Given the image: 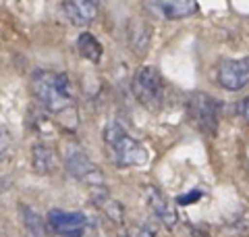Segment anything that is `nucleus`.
Here are the masks:
<instances>
[{
    "label": "nucleus",
    "mask_w": 249,
    "mask_h": 237,
    "mask_svg": "<svg viewBox=\"0 0 249 237\" xmlns=\"http://www.w3.org/2000/svg\"><path fill=\"white\" fill-rule=\"evenodd\" d=\"M31 167L37 175H50L58 167V156L56 150L46 144H37L31 148Z\"/></svg>",
    "instance_id": "obj_11"
},
{
    "label": "nucleus",
    "mask_w": 249,
    "mask_h": 237,
    "mask_svg": "<svg viewBox=\"0 0 249 237\" xmlns=\"http://www.w3.org/2000/svg\"><path fill=\"white\" fill-rule=\"evenodd\" d=\"M46 225L58 237H83L85 229H88V218L81 212H67L54 208L46 217Z\"/></svg>",
    "instance_id": "obj_7"
},
{
    "label": "nucleus",
    "mask_w": 249,
    "mask_h": 237,
    "mask_svg": "<svg viewBox=\"0 0 249 237\" xmlns=\"http://www.w3.org/2000/svg\"><path fill=\"white\" fill-rule=\"evenodd\" d=\"M150 25H147L145 21L137 19L129 25V44L133 46V48L142 54L147 46H150Z\"/></svg>",
    "instance_id": "obj_13"
},
{
    "label": "nucleus",
    "mask_w": 249,
    "mask_h": 237,
    "mask_svg": "<svg viewBox=\"0 0 249 237\" xmlns=\"http://www.w3.org/2000/svg\"><path fill=\"white\" fill-rule=\"evenodd\" d=\"M137 102L150 110H158L164 102V81H162L160 73L154 67H142L133 77L131 83Z\"/></svg>",
    "instance_id": "obj_3"
},
{
    "label": "nucleus",
    "mask_w": 249,
    "mask_h": 237,
    "mask_svg": "<svg viewBox=\"0 0 249 237\" xmlns=\"http://www.w3.org/2000/svg\"><path fill=\"white\" fill-rule=\"evenodd\" d=\"M65 162H67L69 173H71L75 179H79V181H83V183H88L91 189L104 187V175H102V171H100L96 164L91 162V158L85 154L83 150H79V148L69 150Z\"/></svg>",
    "instance_id": "obj_5"
},
{
    "label": "nucleus",
    "mask_w": 249,
    "mask_h": 237,
    "mask_svg": "<svg viewBox=\"0 0 249 237\" xmlns=\"http://www.w3.org/2000/svg\"><path fill=\"white\" fill-rule=\"evenodd\" d=\"M91 200H93V204H96V208H100L108 218L114 220V223H123L124 220V210L121 206V202L112 200L104 187L91 189Z\"/></svg>",
    "instance_id": "obj_12"
},
{
    "label": "nucleus",
    "mask_w": 249,
    "mask_h": 237,
    "mask_svg": "<svg viewBox=\"0 0 249 237\" xmlns=\"http://www.w3.org/2000/svg\"><path fill=\"white\" fill-rule=\"evenodd\" d=\"M104 146L108 158L116 167H143L150 160V154L142 141L129 136L119 121H110L104 129Z\"/></svg>",
    "instance_id": "obj_2"
},
{
    "label": "nucleus",
    "mask_w": 249,
    "mask_h": 237,
    "mask_svg": "<svg viewBox=\"0 0 249 237\" xmlns=\"http://www.w3.org/2000/svg\"><path fill=\"white\" fill-rule=\"evenodd\" d=\"M77 50L83 59H88L89 62H98L102 59V44L98 42L91 34H81L77 38Z\"/></svg>",
    "instance_id": "obj_14"
},
{
    "label": "nucleus",
    "mask_w": 249,
    "mask_h": 237,
    "mask_svg": "<svg viewBox=\"0 0 249 237\" xmlns=\"http://www.w3.org/2000/svg\"><path fill=\"white\" fill-rule=\"evenodd\" d=\"M216 81L222 90L239 92L249 83V57L222 60L216 69Z\"/></svg>",
    "instance_id": "obj_6"
},
{
    "label": "nucleus",
    "mask_w": 249,
    "mask_h": 237,
    "mask_svg": "<svg viewBox=\"0 0 249 237\" xmlns=\"http://www.w3.org/2000/svg\"><path fill=\"white\" fill-rule=\"evenodd\" d=\"M154 235H156V229L152 225H143V227H139L133 235H131V233H123L121 237H154Z\"/></svg>",
    "instance_id": "obj_17"
},
{
    "label": "nucleus",
    "mask_w": 249,
    "mask_h": 237,
    "mask_svg": "<svg viewBox=\"0 0 249 237\" xmlns=\"http://www.w3.org/2000/svg\"><path fill=\"white\" fill-rule=\"evenodd\" d=\"M100 6H102V0H65L60 9L71 25L85 27L96 21L100 15Z\"/></svg>",
    "instance_id": "obj_8"
},
{
    "label": "nucleus",
    "mask_w": 249,
    "mask_h": 237,
    "mask_svg": "<svg viewBox=\"0 0 249 237\" xmlns=\"http://www.w3.org/2000/svg\"><path fill=\"white\" fill-rule=\"evenodd\" d=\"M25 227H27L29 237H44V223L36 212L25 210Z\"/></svg>",
    "instance_id": "obj_15"
},
{
    "label": "nucleus",
    "mask_w": 249,
    "mask_h": 237,
    "mask_svg": "<svg viewBox=\"0 0 249 237\" xmlns=\"http://www.w3.org/2000/svg\"><path fill=\"white\" fill-rule=\"evenodd\" d=\"M31 92L46 113L65 115L75 108V94L69 77L58 71H37L31 77Z\"/></svg>",
    "instance_id": "obj_1"
},
{
    "label": "nucleus",
    "mask_w": 249,
    "mask_h": 237,
    "mask_svg": "<svg viewBox=\"0 0 249 237\" xmlns=\"http://www.w3.org/2000/svg\"><path fill=\"white\" fill-rule=\"evenodd\" d=\"M9 150H11V133L6 131L4 127H0V162L6 158Z\"/></svg>",
    "instance_id": "obj_16"
},
{
    "label": "nucleus",
    "mask_w": 249,
    "mask_h": 237,
    "mask_svg": "<svg viewBox=\"0 0 249 237\" xmlns=\"http://www.w3.org/2000/svg\"><path fill=\"white\" fill-rule=\"evenodd\" d=\"M187 115H189L191 123L206 133V136H216L218 121H220V102L208 96L204 92L193 94L187 102Z\"/></svg>",
    "instance_id": "obj_4"
},
{
    "label": "nucleus",
    "mask_w": 249,
    "mask_h": 237,
    "mask_svg": "<svg viewBox=\"0 0 249 237\" xmlns=\"http://www.w3.org/2000/svg\"><path fill=\"white\" fill-rule=\"evenodd\" d=\"M239 115H241V118H243V121L249 125V96L239 102Z\"/></svg>",
    "instance_id": "obj_18"
},
{
    "label": "nucleus",
    "mask_w": 249,
    "mask_h": 237,
    "mask_svg": "<svg viewBox=\"0 0 249 237\" xmlns=\"http://www.w3.org/2000/svg\"><path fill=\"white\" fill-rule=\"evenodd\" d=\"M147 11L164 19H187L197 15L199 4L197 0H152L147 4Z\"/></svg>",
    "instance_id": "obj_9"
},
{
    "label": "nucleus",
    "mask_w": 249,
    "mask_h": 237,
    "mask_svg": "<svg viewBox=\"0 0 249 237\" xmlns=\"http://www.w3.org/2000/svg\"><path fill=\"white\" fill-rule=\"evenodd\" d=\"M145 200H147V206L156 215V218L160 223H164L166 227H175L177 223V210L170 206L168 198L164 194H160L156 187H147L145 189Z\"/></svg>",
    "instance_id": "obj_10"
}]
</instances>
